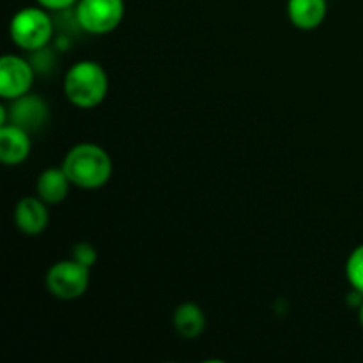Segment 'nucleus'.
<instances>
[{"instance_id": "9", "label": "nucleus", "mask_w": 363, "mask_h": 363, "mask_svg": "<svg viewBox=\"0 0 363 363\" xmlns=\"http://www.w3.org/2000/svg\"><path fill=\"white\" fill-rule=\"evenodd\" d=\"M30 133L14 124L0 126V160L4 165H20L30 155Z\"/></svg>"}, {"instance_id": "6", "label": "nucleus", "mask_w": 363, "mask_h": 363, "mask_svg": "<svg viewBox=\"0 0 363 363\" xmlns=\"http://www.w3.org/2000/svg\"><path fill=\"white\" fill-rule=\"evenodd\" d=\"M35 71L30 60L18 55H4L0 60V96L4 99L20 98L30 92Z\"/></svg>"}, {"instance_id": "4", "label": "nucleus", "mask_w": 363, "mask_h": 363, "mask_svg": "<svg viewBox=\"0 0 363 363\" xmlns=\"http://www.w3.org/2000/svg\"><path fill=\"white\" fill-rule=\"evenodd\" d=\"M91 268L77 262L74 259L59 261L46 273V289L59 300H77L89 289Z\"/></svg>"}, {"instance_id": "10", "label": "nucleus", "mask_w": 363, "mask_h": 363, "mask_svg": "<svg viewBox=\"0 0 363 363\" xmlns=\"http://www.w3.org/2000/svg\"><path fill=\"white\" fill-rule=\"evenodd\" d=\"M287 16L300 30H314L326 18V0H287Z\"/></svg>"}, {"instance_id": "8", "label": "nucleus", "mask_w": 363, "mask_h": 363, "mask_svg": "<svg viewBox=\"0 0 363 363\" xmlns=\"http://www.w3.org/2000/svg\"><path fill=\"white\" fill-rule=\"evenodd\" d=\"M46 202L35 197H25L14 208V223L18 230L23 233L25 236H39L45 233L50 222V213L46 208Z\"/></svg>"}, {"instance_id": "16", "label": "nucleus", "mask_w": 363, "mask_h": 363, "mask_svg": "<svg viewBox=\"0 0 363 363\" xmlns=\"http://www.w3.org/2000/svg\"><path fill=\"white\" fill-rule=\"evenodd\" d=\"M38 4L41 7L48 11H62V9H69V7H74L78 4V0H38Z\"/></svg>"}, {"instance_id": "17", "label": "nucleus", "mask_w": 363, "mask_h": 363, "mask_svg": "<svg viewBox=\"0 0 363 363\" xmlns=\"http://www.w3.org/2000/svg\"><path fill=\"white\" fill-rule=\"evenodd\" d=\"M358 321H360V325L363 328V301L360 303V307H358Z\"/></svg>"}, {"instance_id": "2", "label": "nucleus", "mask_w": 363, "mask_h": 363, "mask_svg": "<svg viewBox=\"0 0 363 363\" xmlns=\"http://www.w3.org/2000/svg\"><path fill=\"white\" fill-rule=\"evenodd\" d=\"M108 92V77L105 67L96 60H80L66 71L64 94L78 108H96Z\"/></svg>"}, {"instance_id": "12", "label": "nucleus", "mask_w": 363, "mask_h": 363, "mask_svg": "<svg viewBox=\"0 0 363 363\" xmlns=\"http://www.w3.org/2000/svg\"><path fill=\"white\" fill-rule=\"evenodd\" d=\"M172 325L181 339H197V337H201L206 330L204 311H202L197 303L184 301V303L177 305L176 311H174Z\"/></svg>"}, {"instance_id": "13", "label": "nucleus", "mask_w": 363, "mask_h": 363, "mask_svg": "<svg viewBox=\"0 0 363 363\" xmlns=\"http://www.w3.org/2000/svg\"><path fill=\"white\" fill-rule=\"evenodd\" d=\"M346 279L351 289L363 294V245H358L346 261Z\"/></svg>"}, {"instance_id": "11", "label": "nucleus", "mask_w": 363, "mask_h": 363, "mask_svg": "<svg viewBox=\"0 0 363 363\" xmlns=\"http://www.w3.org/2000/svg\"><path fill=\"white\" fill-rule=\"evenodd\" d=\"M69 186L71 181L62 167L60 169L50 167L39 174L38 183H35V194L48 206L60 204L69 194Z\"/></svg>"}, {"instance_id": "5", "label": "nucleus", "mask_w": 363, "mask_h": 363, "mask_svg": "<svg viewBox=\"0 0 363 363\" xmlns=\"http://www.w3.org/2000/svg\"><path fill=\"white\" fill-rule=\"evenodd\" d=\"M77 18L87 34L101 35L116 30L124 18V0H78Z\"/></svg>"}, {"instance_id": "7", "label": "nucleus", "mask_w": 363, "mask_h": 363, "mask_svg": "<svg viewBox=\"0 0 363 363\" xmlns=\"http://www.w3.org/2000/svg\"><path fill=\"white\" fill-rule=\"evenodd\" d=\"M7 113H9L7 124H14L28 133L41 130L48 123L50 117L48 103L41 96L30 94V92L13 99L11 106H7Z\"/></svg>"}, {"instance_id": "3", "label": "nucleus", "mask_w": 363, "mask_h": 363, "mask_svg": "<svg viewBox=\"0 0 363 363\" xmlns=\"http://www.w3.org/2000/svg\"><path fill=\"white\" fill-rule=\"evenodd\" d=\"M55 34V21L45 11V7H23L13 16L9 25V35L18 48L25 52L48 46Z\"/></svg>"}, {"instance_id": "15", "label": "nucleus", "mask_w": 363, "mask_h": 363, "mask_svg": "<svg viewBox=\"0 0 363 363\" xmlns=\"http://www.w3.org/2000/svg\"><path fill=\"white\" fill-rule=\"evenodd\" d=\"M71 259L84 264L85 268H92L96 264V261H98V252L87 241H80V243H77L71 248Z\"/></svg>"}, {"instance_id": "1", "label": "nucleus", "mask_w": 363, "mask_h": 363, "mask_svg": "<svg viewBox=\"0 0 363 363\" xmlns=\"http://www.w3.org/2000/svg\"><path fill=\"white\" fill-rule=\"evenodd\" d=\"M64 172L71 184L84 190H98L105 186L113 172L112 158L101 145L84 142L67 151L62 162Z\"/></svg>"}, {"instance_id": "14", "label": "nucleus", "mask_w": 363, "mask_h": 363, "mask_svg": "<svg viewBox=\"0 0 363 363\" xmlns=\"http://www.w3.org/2000/svg\"><path fill=\"white\" fill-rule=\"evenodd\" d=\"M30 57L32 67H34L35 73H43V74H48L50 71L55 67V50H52L50 46H43V48L34 50V52H28Z\"/></svg>"}]
</instances>
